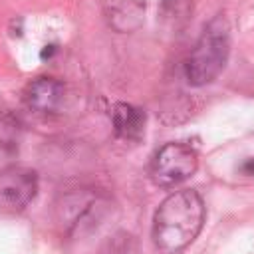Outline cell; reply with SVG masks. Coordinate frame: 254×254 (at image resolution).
I'll use <instances>...</instances> for the list:
<instances>
[{"label":"cell","instance_id":"cell-2","mask_svg":"<svg viewBox=\"0 0 254 254\" xmlns=\"http://www.w3.org/2000/svg\"><path fill=\"white\" fill-rule=\"evenodd\" d=\"M230 54V30L222 16L210 20L185 62V75L190 85H206L220 75Z\"/></svg>","mask_w":254,"mask_h":254},{"label":"cell","instance_id":"cell-10","mask_svg":"<svg viewBox=\"0 0 254 254\" xmlns=\"http://www.w3.org/2000/svg\"><path fill=\"white\" fill-rule=\"evenodd\" d=\"M56 52V46H46V50L42 52V58L46 60V58H52V54Z\"/></svg>","mask_w":254,"mask_h":254},{"label":"cell","instance_id":"cell-4","mask_svg":"<svg viewBox=\"0 0 254 254\" xmlns=\"http://www.w3.org/2000/svg\"><path fill=\"white\" fill-rule=\"evenodd\" d=\"M38 192V175L28 167H6L0 171V210L18 212Z\"/></svg>","mask_w":254,"mask_h":254},{"label":"cell","instance_id":"cell-1","mask_svg":"<svg viewBox=\"0 0 254 254\" xmlns=\"http://www.w3.org/2000/svg\"><path fill=\"white\" fill-rule=\"evenodd\" d=\"M204 222V202L196 190L171 192L153 218V242L161 254H179L200 232Z\"/></svg>","mask_w":254,"mask_h":254},{"label":"cell","instance_id":"cell-7","mask_svg":"<svg viewBox=\"0 0 254 254\" xmlns=\"http://www.w3.org/2000/svg\"><path fill=\"white\" fill-rule=\"evenodd\" d=\"M113 131L123 141H139L145 131V111L129 103H115L111 109Z\"/></svg>","mask_w":254,"mask_h":254},{"label":"cell","instance_id":"cell-6","mask_svg":"<svg viewBox=\"0 0 254 254\" xmlns=\"http://www.w3.org/2000/svg\"><path fill=\"white\" fill-rule=\"evenodd\" d=\"M64 99V85L48 75L32 79L24 89V101L30 109L38 113H52L60 107Z\"/></svg>","mask_w":254,"mask_h":254},{"label":"cell","instance_id":"cell-3","mask_svg":"<svg viewBox=\"0 0 254 254\" xmlns=\"http://www.w3.org/2000/svg\"><path fill=\"white\" fill-rule=\"evenodd\" d=\"M196 167H198V155L190 145L167 143L155 153L149 173L155 185L171 189L192 177Z\"/></svg>","mask_w":254,"mask_h":254},{"label":"cell","instance_id":"cell-5","mask_svg":"<svg viewBox=\"0 0 254 254\" xmlns=\"http://www.w3.org/2000/svg\"><path fill=\"white\" fill-rule=\"evenodd\" d=\"M99 8L117 32H133L145 20V0H99Z\"/></svg>","mask_w":254,"mask_h":254},{"label":"cell","instance_id":"cell-9","mask_svg":"<svg viewBox=\"0 0 254 254\" xmlns=\"http://www.w3.org/2000/svg\"><path fill=\"white\" fill-rule=\"evenodd\" d=\"M242 173H244V175H254V157L248 159V161L242 165Z\"/></svg>","mask_w":254,"mask_h":254},{"label":"cell","instance_id":"cell-8","mask_svg":"<svg viewBox=\"0 0 254 254\" xmlns=\"http://www.w3.org/2000/svg\"><path fill=\"white\" fill-rule=\"evenodd\" d=\"M192 10V0H161V14L165 20L179 22Z\"/></svg>","mask_w":254,"mask_h":254}]
</instances>
